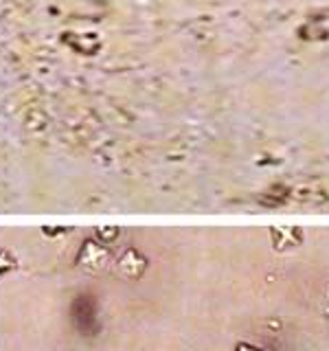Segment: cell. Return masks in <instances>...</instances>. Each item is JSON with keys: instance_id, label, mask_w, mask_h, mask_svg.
Here are the masks:
<instances>
[{"instance_id": "1", "label": "cell", "mask_w": 329, "mask_h": 351, "mask_svg": "<svg viewBox=\"0 0 329 351\" xmlns=\"http://www.w3.org/2000/svg\"><path fill=\"white\" fill-rule=\"evenodd\" d=\"M145 259L141 257V252H136L134 248H130V250H125V255L121 257V261H119V268L123 270V274H127V277H141L143 274V270H145Z\"/></svg>"}, {"instance_id": "2", "label": "cell", "mask_w": 329, "mask_h": 351, "mask_svg": "<svg viewBox=\"0 0 329 351\" xmlns=\"http://www.w3.org/2000/svg\"><path fill=\"white\" fill-rule=\"evenodd\" d=\"M16 266H18L16 257L11 255V252L0 248V277H5V274H9L11 270H16Z\"/></svg>"}, {"instance_id": "3", "label": "cell", "mask_w": 329, "mask_h": 351, "mask_svg": "<svg viewBox=\"0 0 329 351\" xmlns=\"http://www.w3.org/2000/svg\"><path fill=\"white\" fill-rule=\"evenodd\" d=\"M235 351H261L259 347H255V345H248V343H241V345H237V349Z\"/></svg>"}]
</instances>
